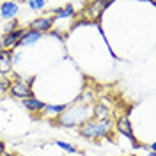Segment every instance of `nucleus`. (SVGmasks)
<instances>
[{"instance_id":"f03ea898","label":"nucleus","mask_w":156,"mask_h":156,"mask_svg":"<svg viewBox=\"0 0 156 156\" xmlns=\"http://www.w3.org/2000/svg\"><path fill=\"white\" fill-rule=\"evenodd\" d=\"M112 129V121L110 119H103V121H96L90 119L87 122H83L80 126V133L87 138H101V136H108Z\"/></svg>"},{"instance_id":"f8f14e48","label":"nucleus","mask_w":156,"mask_h":156,"mask_svg":"<svg viewBox=\"0 0 156 156\" xmlns=\"http://www.w3.org/2000/svg\"><path fill=\"white\" fill-rule=\"evenodd\" d=\"M66 108H68V105H48V103H46L43 110H44V114H46V115L58 117L62 112H64V110H66Z\"/></svg>"},{"instance_id":"a211bd4d","label":"nucleus","mask_w":156,"mask_h":156,"mask_svg":"<svg viewBox=\"0 0 156 156\" xmlns=\"http://www.w3.org/2000/svg\"><path fill=\"white\" fill-rule=\"evenodd\" d=\"M9 85H11V82L7 80V78H0V89H2V90L9 89Z\"/></svg>"},{"instance_id":"f3484780","label":"nucleus","mask_w":156,"mask_h":156,"mask_svg":"<svg viewBox=\"0 0 156 156\" xmlns=\"http://www.w3.org/2000/svg\"><path fill=\"white\" fill-rule=\"evenodd\" d=\"M14 30H18V21H11V23H7V27H5V34L14 32Z\"/></svg>"},{"instance_id":"f257e3e1","label":"nucleus","mask_w":156,"mask_h":156,"mask_svg":"<svg viewBox=\"0 0 156 156\" xmlns=\"http://www.w3.org/2000/svg\"><path fill=\"white\" fill-rule=\"evenodd\" d=\"M90 117H92V110H90L85 103L80 105L76 99H75V101H73V107H68L60 115H58V122L66 128H73V126H76V124L82 126L83 122L90 121Z\"/></svg>"},{"instance_id":"6e6552de","label":"nucleus","mask_w":156,"mask_h":156,"mask_svg":"<svg viewBox=\"0 0 156 156\" xmlns=\"http://www.w3.org/2000/svg\"><path fill=\"white\" fill-rule=\"evenodd\" d=\"M16 12H18V4H14V2H4V4L0 5V16L4 20L14 18Z\"/></svg>"},{"instance_id":"ddd939ff","label":"nucleus","mask_w":156,"mask_h":156,"mask_svg":"<svg viewBox=\"0 0 156 156\" xmlns=\"http://www.w3.org/2000/svg\"><path fill=\"white\" fill-rule=\"evenodd\" d=\"M55 12V16H53V20H62V18H71V16H75V7L71 5V4H68L64 9H57L53 11Z\"/></svg>"},{"instance_id":"dca6fc26","label":"nucleus","mask_w":156,"mask_h":156,"mask_svg":"<svg viewBox=\"0 0 156 156\" xmlns=\"http://www.w3.org/2000/svg\"><path fill=\"white\" fill-rule=\"evenodd\" d=\"M53 144H55V146H58L60 149H64V151H68V153H73V154L76 153V147L71 146V144H66V142H62V140H55Z\"/></svg>"},{"instance_id":"4468645a","label":"nucleus","mask_w":156,"mask_h":156,"mask_svg":"<svg viewBox=\"0 0 156 156\" xmlns=\"http://www.w3.org/2000/svg\"><path fill=\"white\" fill-rule=\"evenodd\" d=\"M92 117L96 121H103V119H108V108L101 103H98L96 107L92 108Z\"/></svg>"},{"instance_id":"0eeeda50","label":"nucleus","mask_w":156,"mask_h":156,"mask_svg":"<svg viewBox=\"0 0 156 156\" xmlns=\"http://www.w3.org/2000/svg\"><path fill=\"white\" fill-rule=\"evenodd\" d=\"M43 37V34H39V32H34V30H25L23 32V36L20 37L18 41V46H29V44H36L39 39Z\"/></svg>"},{"instance_id":"9d476101","label":"nucleus","mask_w":156,"mask_h":156,"mask_svg":"<svg viewBox=\"0 0 156 156\" xmlns=\"http://www.w3.org/2000/svg\"><path fill=\"white\" fill-rule=\"evenodd\" d=\"M11 66H12V62H11V53L2 50V51H0V75L9 73Z\"/></svg>"},{"instance_id":"4be33fe9","label":"nucleus","mask_w":156,"mask_h":156,"mask_svg":"<svg viewBox=\"0 0 156 156\" xmlns=\"http://www.w3.org/2000/svg\"><path fill=\"white\" fill-rule=\"evenodd\" d=\"M149 156H156V153H154V151H151V153H149Z\"/></svg>"},{"instance_id":"20e7f679","label":"nucleus","mask_w":156,"mask_h":156,"mask_svg":"<svg viewBox=\"0 0 156 156\" xmlns=\"http://www.w3.org/2000/svg\"><path fill=\"white\" fill-rule=\"evenodd\" d=\"M9 92L14 98H23V99H27V98L32 96V94H30V85L27 83V82H20V80L11 82Z\"/></svg>"},{"instance_id":"5701e85b","label":"nucleus","mask_w":156,"mask_h":156,"mask_svg":"<svg viewBox=\"0 0 156 156\" xmlns=\"http://www.w3.org/2000/svg\"><path fill=\"white\" fill-rule=\"evenodd\" d=\"M0 50H2V44H0Z\"/></svg>"},{"instance_id":"7ed1b4c3","label":"nucleus","mask_w":156,"mask_h":156,"mask_svg":"<svg viewBox=\"0 0 156 156\" xmlns=\"http://www.w3.org/2000/svg\"><path fill=\"white\" fill-rule=\"evenodd\" d=\"M115 128H117V131H119V133H122L126 138H129V142L133 144L135 149H138V147H146V144H138V142H136V136L133 135L131 122H129V119H128V117H121V119L117 121V126Z\"/></svg>"},{"instance_id":"9b49d317","label":"nucleus","mask_w":156,"mask_h":156,"mask_svg":"<svg viewBox=\"0 0 156 156\" xmlns=\"http://www.w3.org/2000/svg\"><path fill=\"white\" fill-rule=\"evenodd\" d=\"M101 9H103V4L101 2H92V4H89L87 7H85V14H87L89 18L94 20L101 14Z\"/></svg>"},{"instance_id":"412c9836","label":"nucleus","mask_w":156,"mask_h":156,"mask_svg":"<svg viewBox=\"0 0 156 156\" xmlns=\"http://www.w3.org/2000/svg\"><path fill=\"white\" fill-rule=\"evenodd\" d=\"M2 156H14V154H11V153H4Z\"/></svg>"},{"instance_id":"39448f33","label":"nucleus","mask_w":156,"mask_h":156,"mask_svg":"<svg viewBox=\"0 0 156 156\" xmlns=\"http://www.w3.org/2000/svg\"><path fill=\"white\" fill-rule=\"evenodd\" d=\"M53 23H55L53 16H41V18L30 21V30L39 32V34H44V32H48L53 27Z\"/></svg>"},{"instance_id":"b1692460","label":"nucleus","mask_w":156,"mask_h":156,"mask_svg":"<svg viewBox=\"0 0 156 156\" xmlns=\"http://www.w3.org/2000/svg\"><path fill=\"white\" fill-rule=\"evenodd\" d=\"M0 51H2V50H0Z\"/></svg>"},{"instance_id":"aec40b11","label":"nucleus","mask_w":156,"mask_h":156,"mask_svg":"<svg viewBox=\"0 0 156 156\" xmlns=\"http://www.w3.org/2000/svg\"><path fill=\"white\" fill-rule=\"evenodd\" d=\"M4 154V142H2V140H0V156Z\"/></svg>"},{"instance_id":"1a4fd4ad","label":"nucleus","mask_w":156,"mask_h":156,"mask_svg":"<svg viewBox=\"0 0 156 156\" xmlns=\"http://www.w3.org/2000/svg\"><path fill=\"white\" fill-rule=\"evenodd\" d=\"M23 105L29 108L30 112H41L43 108H44V101H41V99H37V98H34V96H30L27 98V99H23Z\"/></svg>"},{"instance_id":"6ab92c4d","label":"nucleus","mask_w":156,"mask_h":156,"mask_svg":"<svg viewBox=\"0 0 156 156\" xmlns=\"http://www.w3.org/2000/svg\"><path fill=\"white\" fill-rule=\"evenodd\" d=\"M50 34H51V36H53V37H58V39H62V34H60V32H58V30H51V32H50Z\"/></svg>"},{"instance_id":"2eb2a0df","label":"nucleus","mask_w":156,"mask_h":156,"mask_svg":"<svg viewBox=\"0 0 156 156\" xmlns=\"http://www.w3.org/2000/svg\"><path fill=\"white\" fill-rule=\"evenodd\" d=\"M27 5H29L30 9L39 11V9H44V7H46V2H44V0H29Z\"/></svg>"},{"instance_id":"423d86ee","label":"nucleus","mask_w":156,"mask_h":156,"mask_svg":"<svg viewBox=\"0 0 156 156\" xmlns=\"http://www.w3.org/2000/svg\"><path fill=\"white\" fill-rule=\"evenodd\" d=\"M23 32H25L23 29H18V30H14V32L5 34L4 39H2V43H0V44H2V48H16V46H18L20 37L23 36Z\"/></svg>"}]
</instances>
